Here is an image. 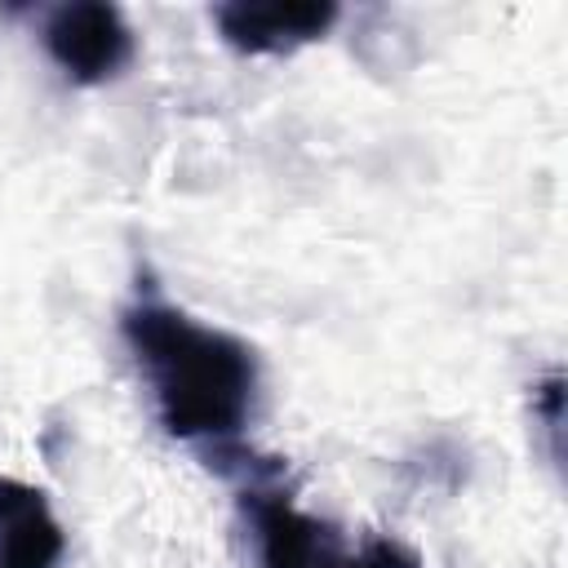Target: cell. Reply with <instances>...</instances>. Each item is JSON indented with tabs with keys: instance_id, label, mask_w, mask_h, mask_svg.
Instances as JSON below:
<instances>
[{
	"instance_id": "277c9868",
	"label": "cell",
	"mask_w": 568,
	"mask_h": 568,
	"mask_svg": "<svg viewBox=\"0 0 568 568\" xmlns=\"http://www.w3.org/2000/svg\"><path fill=\"white\" fill-rule=\"evenodd\" d=\"M333 22H337V4L328 0H271V4L231 0L213 9L217 36L240 53H288L297 44L320 40Z\"/></svg>"
},
{
	"instance_id": "7a4b0ae2",
	"label": "cell",
	"mask_w": 568,
	"mask_h": 568,
	"mask_svg": "<svg viewBox=\"0 0 568 568\" xmlns=\"http://www.w3.org/2000/svg\"><path fill=\"white\" fill-rule=\"evenodd\" d=\"M244 510L262 568H422L408 546L390 537H368L355 546L333 524L297 510L293 497L266 484H253L244 493Z\"/></svg>"
},
{
	"instance_id": "6da1fadb",
	"label": "cell",
	"mask_w": 568,
	"mask_h": 568,
	"mask_svg": "<svg viewBox=\"0 0 568 568\" xmlns=\"http://www.w3.org/2000/svg\"><path fill=\"white\" fill-rule=\"evenodd\" d=\"M120 333L173 439L222 444L248 426L257 404V355L248 342L186 315L155 288L120 311Z\"/></svg>"
},
{
	"instance_id": "5b68a950",
	"label": "cell",
	"mask_w": 568,
	"mask_h": 568,
	"mask_svg": "<svg viewBox=\"0 0 568 568\" xmlns=\"http://www.w3.org/2000/svg\"><path fill=\"white\" fill-rule=\"evenodd\" d=\"M67 532L40 488L0 479V568H58Z\"/></svg>"
},
{
	"instance_id": "3957f363",
	"label": "cell",
	"mask_w": 568,
	"mask_h": 568,
	"mask_svg": "<svg viewBox=\"0 0 568 568\" xmlns=\"http://www.w3.org/2000/svg\"><path fill=\"white\" fill-rule=\"evenodd\" d=\"M44 49L75 84H102L129 67L133 31L115 4L80 0V4H62L49 13Z\"/></svg>"
}]
</instances>
